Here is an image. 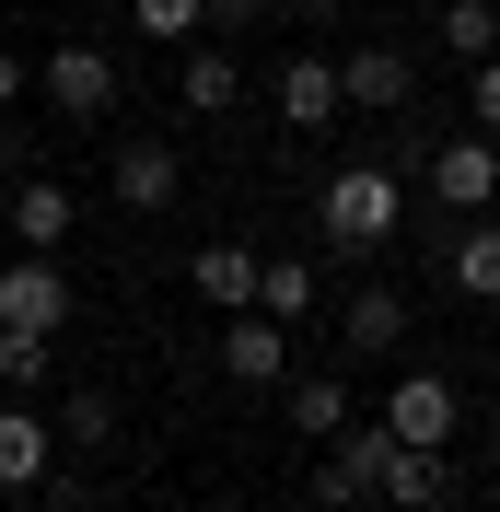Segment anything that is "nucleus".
I'll return each mask as SVG.
<instances>
[{
  "label": "nucleus",
  "instance_id": "nucleus-1",
  "mask_svg": "<svg viewBox=\"0 0 500 512\" xmlns=\"http://www.w3.org/2000/svg\"><path fill=\"white\" fill-rule=\"evenodd\" d=\"M314 210H326V245H338V256H373V245H396V222H407V187L384 175V163H338Z\"/></svg>",
  "mask_w": 500,
  "mask_h": 512
},
{
  "label": "nucleus",
  "instance_id": "nucleus-2",
  "mask_svg": "<svg viewBox=\"0 0 500 512\" xmlns=\"http://www.w3.org/2000/svg\"><path fill=\"white\" fill-rule=\"evenodd\" d=\"M35 94L59 105V117H117V59H105V47H47Z\"/></svg>",
  "mask_w": 500,
  "mask_h": 512
},
{
  "label": "nucleus",
  "instance_id": "nucleus-3",
  "mask_svg": "<svg viewBox=\"0 0 500 512\" xmlns=\"http://www.w3.org/2000/svg\"><path fill=\"white\" fill-rule=\"evenodd\" d=\"M0 326H35V338H59V326H70L59 256H12V268H0Z\"/></svg>",
  "mask_w": 500,
  "mask_h": 512
},
{
  "label": "nucleus",
  "instance_id": "nucleus-4",
  "mask_svg": "<svg viewBox=\"0 0 500 512\" xmlns=\"http://www.w3.org/2000/svg\"><path fill=\"white\" fill-rule=\"evenodd\" d=\"M431 198H442V210H500V140H489V128L431 152Z\"/></svg>",
  "mask_w": 500,
  "mask_h": 512
},
{
  "label": "nucleus",
  "instance_id": "nucleus-5",
  "mask_svg": "<svg viewBox=\"0 0 500 512\" xmlns=\"http://www.w3.org/2000/svg\"><path fill=\"white\" fill-rule=\"evenodd\" d=\"M384 431L419 443V454H442V443H454V384H442V373H407L396 396H384Z\"/></svg>",
  "mask_w": 500,
  "mask_h": 512
},
{
  "label": "nucleus",
  "instance_id": "nucleus-6",
  "mask_svg": "<svg viewBox=\"0 0 500 512\" xmlns=\"http://www.w3.org/2000/svg\"><path fill=\"white\" fill-rule=\"evenodd\" d=\"M338 94L361 105V117H396V105L419 94V70H407V47H349V59H338Z\"/></svg>",
  "mask_w": 500,
  "mask_h": 512
},
{
  "label": "nucleus",
  "instance_id": "nucleus-7",
  "mask_svg": "<svg viewBox=\"0 0 500 512\" xmlns=\"http://www.w3.org/2000/svg\"><path fill=\"white\" fill-rule=\"evenodd\" d=\"M221 373L233 384H291V350H280V315H221Z\"/></svg>",
  "mask_w": 500,
  "mask_h": 512
},
{
  "label": "nucleus",
  "instance_id": "nucleus-8",
  "mask_svg": "<svg viewBox=\"0 0 500 512\" xmlns=\"http://www.w3.org/2000/svg\"><path fill=\"white\" fill-rule=\"evenodd\" d=\"M47 466H59V419H35L12 396L0 408V489H47Z\"/></svg>",
  "mask_w": 500,
  "mask_h": 512
},
{
  "label": "nucleus",
  "instance_id": "nucleus-9",
  "mask_svg": "<svg viewBox=\"0 0 500 512\" xmlns=\"http://www.w3.org/2000/svg\"><path fill=\"white\" fill-rule=\"evenodd\" d=\"M70 222H82V210H70L59 175H24V187H12V233H24V256H59Z\"/></svg>",
  "mask_w": 500,
  "mask_h": 512
},
{
  "label": "nucleus",
  "instance_id": "nucleus-10",
  "mask_svg": "<svg viewBox=\"0 0 500 512\" xmlns=\"http://www.w3.org/2000/svg\"><path fill=\"white\" fill-rule=\"evenodd\" d=\"M175 175H187V163H175V140H117V198H128V210H163V198H175Z\"/></svg>",
  "mask_w": 500,
  "mask_h": 512
},
{
  "label": "nucleus",
  "instance_id": "nucleus-11",
  "mask_svg": "<svg viewBox=\"0 0 500 512\" xmlns=\"http://www.w3.org/2000/svg\"><path fill=\"white\" fill-rule=\"evenodd\" d=\"M187 280H198V303L245 315V303H256V245H198V256H187Z\"/></svg>",
  "mask_w": 500,
  "mask_h": 512
},
{
  "label": "nucleus",
  "instance_id": "nucleus-12",
  "mask_svg": "<svg viewBox=\"0 0 500 512\" xmlns=\"http://www.w3.org/2000/svg\"><path fill=\"white\" fill-rule=\"evenodd\" d=\"M338 105H349L338 94V59H291L280 70V117L291 128H338Z\"/></svg>",
  "mask_w": 500,
  "mask_h": 512
},
{
  "label": "nucleus",
  "instance_id": "nucleus-13",
  "mask_svg": "<svg viewBox=\"0 0 500 512\" xmlns=\"http://www.w3.org/2000/svg\"><path fill=\"white\" fill-rule=\"evenodd\" d=\"M349 350L361 361H384V350H407V291H349Z\"/></svg>",
  "mask_w": 500,
  "mask_h": 512
},
{
  "label": "nucleus",
  "instance_id": "nucleus-14",
  "mask_svg": "<svg viewBox=\"0 0 500 512\" xmlns=\"http://www.w3.org/2000/svg\"><path fill=\"white\" fill-rule=\"evenodd\" d=\"M280 408H291V431H303V443H338V431H349V384H338V373H291Z\"/></svg>",
  "mask_w": 500,
  "mask_h": 512
},
{
  "label": "nucleus",
  "instance_id": "nucleus-15",
  "mask_svg": "<svg viewBox=\"0 0 500 512\" xmlns=\"http://www.w3.org/2000/svg\"><path fill=\"white\" fill-rule=\"evenodd\" d=\"M454 291H466V303H500V222L489 210L454 233Z\"/></svg>",
  "mask_w": 500,
  "mask_h": 512
},
{
  "label": "nucleus",
  "instance_id": "nucleus-16",
  "mask_svg": "<svg viewBox=\"0 0 500 512\" xmlns=\"http://www.w3.org/2000/svg\"><path fill=\"white\" fill-rule=\"evenodd\" d=\"M256 315H280V326L314 315V268L303 256H256Z\"/></svg>",
  "mask_w": 500,
  "mask_h": 512
},
{
  "label": "nucleus",
  "instance_id": "nucleus-17",
  "mask_svg": "<svg viewBox=\"0 0 500 512\" xmlns=\"http://www.w3.org/2000/svg\"><path fill=\"white\" fill-rule=\"evenodd\" d=\"M373 489H384V501H407V512H431V501H442V454L396 443V454H384V478H373Z\"/></svg>",
  "mask_w": 500,
  "mask_h": 512
},
{
  "label": "nucleus",
  "instance_id": "nucleus-18",
  "mask_svg": "<svg viewBox=\"0 0 500 512\" xmlns=\"http://www.w3.org/2000/svg\"><path fill=\"white\" fill-rule=\"evenodd\" d=\"M128 24L152 35V47H198L210 35V0H128Z\"/></svg>",
  "mask_w": 500,
  "mask_h": 512
},
{
  "label": "nucleus",
  "instance_id": "nucleus-19",
  "mask_svg": "<svg viewBox=\"0 0 500 512\" xmlns=\"http://www.w3.org/2000/svg\"><path fill=\"white\" fill-rule=\"evenodd\" d=\"M233 94H245V70L221 59V47H187V105L198 117H233Z\"/></svg>",
  "mask_w": 500,
  "mask_h": 512
},
{
  "label": "nucleus",
  "instance_id": "nucleus-20",
  "mask_svg": "<svg viewBox=\"0 0 500 512\" xmlns=\"http://www.w3.org/2000/svg\"><path fill=\"white\" fill-rule=\"evenodd\" d=\"M442 47L454 59H500V0H454L442 12Z\"/></svg>",
  "mask_w": 500,
  "mask_h": 512
},
{
  "label": "nucleus",
  "instance_id": "nucleus-21",
  "mask_svg": "<svg viewBox=\"0 0 500 512\" xmlns=\"http://www.w3.org/2000/svg\"><path fill=\"white\" fill-rule=\"evenodd\" d=\"M47 350H59V338H35V326H0V384H12V396H35V384H47Z\"/></svg>",
  "mask_w": 500,
  "mask_h": 512
},
{
  "label": "nucleus",
  "instance_id": "nucleus-22",
  "mask_svg": "<svg viewBox=\"0 0 500 512\" xmlns=\"http://www.w3.org/2000/svg\"><path fill=\"white\" fill-rule=\"evenodd\" d=\"M384 454H396V431H384V419H373V431H338V478H349V501L384 478Z\"/></svg>",
  "mask_w": 500,
  "mask_h": 512
},
{
  "label": "nucleus",
  "instance_id": "nucleus-23",
  "mask_svg": "<svg viewBox=\"0 0 500 512\" xmlns=\"http://www.w3.org/2000/svg\"><path fill=\"white\" fill-rule=\"evenodd\" d=\"M105 431H117V396H94V384L59 396V443H105Z\"/></svg>",
  "mask_w": 500,
  "mask_h": 512
},
{
  "label": "nucleus",
  "instance_id": "nucleus-24",
  "mask_svg": "<svg viewBox=\"0 0 500 512\" xmlns=\"http://www.w3.org/2000/svg\"><path fill=\"white\" fill-rule=\"evenodd\" d=\"M466 117L500 140V59H477V82H466Z\"/></svg>",
  "mask_w": 500,
  "mask_h": 512
},
{
  "label": "nucleus",
  "instance_id": "nucleus-25",
  "mask_svg": "<svg viewBox=\"0 0 500 512\" xmlns=\"http://www.w3.org/2000/svg\"><path fill=\"white\" fill-rule=\"evenodd\" d=\"M24 82H35V70L12 59V47H0V105H24Z\"/></svg>",
  "mask_w": 500,
  "mask_h": 512
},
{
  "label": "nucleus",
  "instance_id": "nucleus-26",
  "mask_svg": "<svg viewBox=\"0 0 500 512\" xmlns=\"http://www.w3.org/2000/svg\"><path fill=\"white\" fill-rule=\"evenodd\" d=\"M256 12H268V0H210V24H256Z\"/></svg>",
  "mask_w": 500,
  "mask_h": 512
}]
</instances>
